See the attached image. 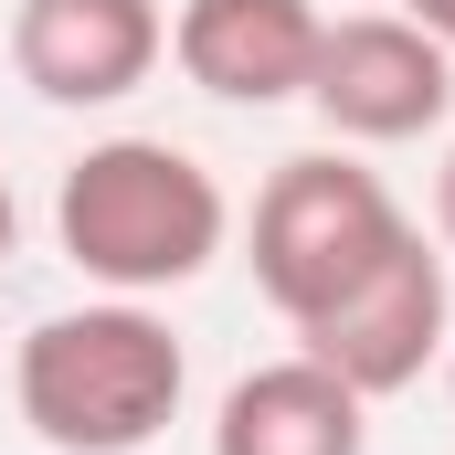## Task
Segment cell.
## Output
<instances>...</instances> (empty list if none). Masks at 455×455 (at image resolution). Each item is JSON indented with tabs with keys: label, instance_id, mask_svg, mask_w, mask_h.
<instances>
[{
	"label": "cell",
	"instance_id": "6da1fadb",
	"mask_svg": "<svg viewBox=\"0 0 455 455\" xmlns=\"http://www.w3.org/2000/svg\"><path fill=\"white\" fill-rule=\"evenodd\" d=\"M53 243L107 297H170V286L223 265L233 202H223V180L191 148H170V138H96L53 180Z\"/></svg>",
	"mask_w": 455,
	"mask_h": 455
},
{
	"label": "cell",
	"instance_id": "7a4b0ae2",
	"mask_svg": "<svg viewBox=\"0 0 455 455\" xmlns=\"http://www.w3.org/2000/svg\"><path fill=\"white\" fill-rule=\"evenodd\" d=\"M191 392V349L148 297H85L11 360V403L53 455H148Z\"/></svg>",
	"mask_w": 455,
	"mask_h": 455
},
{
	"label": "cell",
	"instance_id": "3957f363",
	"mask_svg": "<svg viewBox=\"0 0 455 455\" xmlns=\"http://www.w3.org/2000/svg\"><path fill=\"white\" fill-rule=\"evenodd\" d=\"M403 202H392V180L381 170H360L349 148H307V159H286L265 191H254V223H243V265H254V286H265V307L297 329V318H318V307H339L349 286L403 243Z\"/></svg>",
	"mask_w": 455,
	"mask_h": 455
},
{
	"label": "cell",
	"instance_id": "277c9868",
	"mask_svg": "<svg viewBox=\"0 0 455 455\" xmlns=\"http://www.w3.org/2000/svg\"><path fill=\"white\" fill-rule=\"evenodd\" d=\"M455 254L445 243H424V233H403L360 286H349L339 307H318V318H297V349L307 360H329L360 403H381V392H413L455 339Z\"/></svg>",
	"mask_w": 455,
	"mask_h": 455
},
{
	"label": "cell",
	"instance_id": "5b68a950",
	"mask_svg": "<svg viewBox=\"0 0 455 455\" xmlns=\"http://www.w3.org/2000/svg\"><path fill=\"white\" fill-rule=\"evenodd\" d=\"M307 107L329 116V138H349V148L435 138L455 116V53L413 21V11H349V21L318 32Z\"/></svg>",
	"mask_w": 455,
	"mask_h": 455
},
{
	"label": "cell",
	"instance_id": "8992f818",
	"mask_svg": "<svg viewBox=\"0 0 455 455\" xmlns=\"http://www.w3.org/2000/svg\"><path fill=\"white\" fill-rule=\"evenodd\" d=\"M11 64L43 107H127L170 64V11L159 0H21Z\"/></svg>",
	"mask_w": 455,
	"mask_h": 455
},
{
	"label": "cell",
	"instance_id": "52a82bcc",
	"mask_svg": "<svg viewBox=\"0 0 455 455\" xmlns=\"http://www.w3.org/2000/svg\"><path fill=\"white\" fill-rule=\"evenodd\" d=\"M318 0H180L170 11V64L212 107H297L318 75Z\"/></svg>",
	"mask_w": 455,
	"mask_h": 455
},
{
	"label": "cell",
	"instance_id": "ba28073f",
	"mask_svg": "<svg viewBox=\"0 0 455 455\" xmlns=\"http://www.w3.org/2000/svg\"><path fill=\"white\" fill-rule=\"evenodd\" d=\"M212 455H371V403L329 360L286 349L212 403Z\"/></svg>",
	"mask_w": 455,
	"mask_h": 455
},
{
	"label": "cell",
	"instance_id": "9c48e42d",
	"mask_svg": "<svg viewBox=\"0 0 455 455\" xmlns=\"http://www.w3.org/2000/svg\"><path fill=\"white\" fill-rule=\"evenodd\" d=\"M435 243L455 254V138H445V159H435Z\"/></svg>",
	"mask_w": 455,
	"mask_h": 455
},
{
	"label": "cell",
	"instance_id": "30bf717a",
	"mask_svg": "<svg viewBox=\"0 0 455 455\" xmlns=\"http://www.w3.org/2000/svg\"><path fill=\"white\" fill-rule=\"evenodd\" d=\"M403 11H413V21H424V32H435V43L455 53V0H403Z\"/></svg>",
	"mask_w": 455,
	"mask_h": 455
},
{
	"label": "cell",
	"instance_id": "8fae6325",
	"mask_svg": "<svg viewBox=\"0 0 455 455\" xmlns=\"http://www.w3.org/2000/svg\"><path fill=\"white\" fill-rule=\"evenodd\" d=\"M11 243H21V202H11V180H0V265H11Z\"/></svg>",
	"mask_w": 455,
	"mask_h": 455
},
{
	"label": "cell",
	"instance_id": "7c38bea8",
	"mask_svg": "<svg viewBox=\"0 0 455 455\" xmlns=\"http://www.w3.org/2000/svg\"><path fill=\"white\" fill-rule=\"evenodd\" d=\"M445 381H455V339H445Z\"/></svg>",
	"mask_w": 455,
	"mask_h": 455
}]
</instances>
